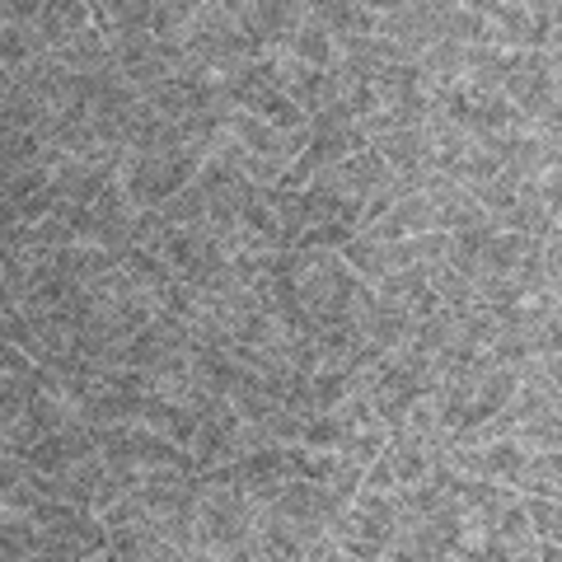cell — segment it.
I'll use <instances>...</instances> for the list:
<instances>
[{"instance_id":"obj_1","label":"cell","mask_w":562,"mask_h":562,"mask_svg":"<svg viewBox=\"0 0 562 562\" xmlns=\"http://www.w3.org/2000/svg\"><path fill=\"white\" fill-rule=\"evenodd\" d=\"M502 94L535 122V132L558 136V47H516Z\"/></svg>"},{"instance_id":"obj_2","label":"cell","mask_w":562,"mask_h":562,"mask_svg":"<svg viewBox=\"0 0 562 562\" xmlns=\"http://www.w3.org/2000/svg\"><path fill=\"white\" fill-rule=\"evenodd\" d=\"M202 160H206V150H198V146L165 150V155L127 150V155H122V165H117V183H122V192H127V202L136 211H155L202 169Z\"/></svg>"},{"instance_id":"obj_3","label":"cell","mask_w":562,"mask_h":562,"mask_svg":"<svg viewBox=\"0 0 562 562\" xmlns=\"http://www.w3.org/2000/svg\"><path fill=\"white\" fill-rule=\"evenodd\" d=\"M225 136L239 140V146L249 150L258 165H268L277 179H281V169H286L295 155L305 150L310 127L286 132V127H272V122H262V117H254V113H244V109H231V113H225Z\"/></svg>"},{"instance_id":"obj_4","label":"cell","mask_w":562,"mask_h":562,"mask_svg":"<svg viewBox=\"0 0 562 562\" xmlns=\"http://www.w3.org/2000/svg\"><path fill=\"white\" fill-rule=\"evenodd\" d=\"M390 173H394V169L384 165L380 155H375V146L366 140L361 150H351V155H342L338 165H328V169L319 173V183L338 188V192H347V198H357V202L366 206V198H371V192H375L384 179H390ZM310 183H314V179H310Z\"/></svg>"},{"instance_id":"obj_5","label":"cell","mask_w":562,"mask_h":562,"mask_svg":"<svg viewBox=\"0 0 562 562\" xmlns=\"http://www.w3.org/2000/svg\"><path fill=\"white\" fill-rule=\"evenodd\" d=\"M113 179H117V169H113V165L76 160V155H57V160H52V188H57V202L90 206Z\"/></svg>"},{"instance_id":"obj_6","label":"cell","mask_w":562,"mask_h":562,"mask_svg":"<svg viewBox=\"0 0 562 562\" xmlns=\"http://www.w3.org/2000/svg\"><path fill=\"white\" fill-rule=\"evenodd\" d=\"M301 206H305V225H347V231H361V202L319 179L301 188Z\"/></svg>"},{"instance_id":"obj_7","label":"cell","mask_w":562,"mask_h":562,"mask_svg":"<svg viewBox=\"0 0 562 562\" xmlns=\"http://www.w3.org/2000/svg\"><path fill=\"white\" fill-rule=\"evenodd\" d=\"M244 10H249V20L268 47H281L305 24V0H244Z\"/></svg>"},{"instance_id":"obj_8","label":"cell","mask_w":562,"mask_h":562,"mask_svg":"<svg viewBox=\"0 0 562 562\" xmlns=\"http://www.w3.org/2000/svg\"><path fill=\"white\" fill-rule=\"evenodd\" d=\"M90 0H43L38 5V20H33V29L43 33V43L47 47H57L66 43L70 33H80V29H90Z\"/></svg>"},{"instance_id":"obj_9","label":"cell","mask_w":562,"mask_h":562,"mask_svg":"<svg viewBox=\"0 0 562 562\" xmlns=\"http://www.w3.org/2000/svg\"><path fill=\"white\" fill-rule=\"evenodd\" d=\"M52 57H57L66 70H103V66H113V47H109V38L90 24V29H80V33H70L66 43H57L52 47Z\"/></svg>"},{"instance_id":"obj_10","label":"cell","mask_w":562,"mask_h":562,"mask_svg":"<svg viewBox=\"0 0 562 562\" xmlns=\"http://www.w3.org/2000/svg\"><path fill=\"white\" fill-rule=\"evenodd\" d=\"M117 268L127 272L140 291H150V295H160L169 281H173L169 262L155 254V249H140V244H122V249H117Z\"/></svg>"},{"instance_id":"obj_11","label":"cell","mask_w":562,"mask_h":562,"mask_svg":"<svg viewBox=\"0 0 562 562\" xmlns=\"http://www.w3.org/2000/svg\"><path fill=\"white\" fill-rule=\"evenodd\" d=\"M61 150H52L43 146V136L38 132H0V173H10V169H33V165H47L57 160Z\"/></svg>"},{"instance_id":"obj_12","label":"cell","mask_w":562,"mask_h":562,"mask_svg":"<svg viewBox=\"0 0 562 562\" xmlns=\"http://www.w3.org/2000/svg\"><path fill=\"white\" fill-rule=\"evenodd\" d=\"M43 549V530L33 516H20V512H5L0 516V558L14 562V558H38Z\"/></svg>"},{"instance_id":"obj_13","label":"cell","mask_w":562,"mask_h":562,"mask_svg":"<svg viewBox=\"0 0 562 562\" xmlns=\"http://www.w3.org/2000/svg\"><path fill=\"white\" fill-rule=\"evenodd\" d=\"M281 52H291V57H301V61L319 66V70L338 61V47H333V33H328V29H319L314 20H305L301 29H295L291 38L281 43Z\"/></svg>"},{"instance_id":"obj_14","label":"cell","mask_w":562,"mask_h":562,"mask_svg":"<svg viewBox=\"0 0 562 562\" xmlns=\"http://www.w3.org/2000/svg\"><path fill=\"white\" fill-rule=\"evenodd\" d=\"M38 52H47V43L33 24H0V66L20 70L24 61L38 57Z\"/></svg>"},{"instance_id":"obj_15","label":"cell","mask_w":562,"mask_h":562,"mask_svg":"<svg viewBox=\"0 0 562 562\" xmlns=\"http://www.w3.org/2000/svg\"><path fill=\"white\" fill-rule=\"evenodd\" d=\"M516 492H539V497H558V450H530L525 469L516 479Z\"/></svg>"},{"instance_id":"obj_16","label":"cell","mask_w":562,"mask_h":562,"mask_svg":"<svg viewBox=\"0 0 562 562\" xmlns=\"http://www.w3.org/2000/svg\"><path fill=\"white\" fill-rule=\"evenodd\" d=\"M520 512L530 520V535L543 543H558L562 535V516H558V497H539V492H520Z\"/></svg>"},{"instance_id":"obj_17","label":"cell","mask_w":562,"mask_h":562,"mask_svg":"<svg viewBox=\"0 0 562 562\" xmlns=\"http://www.w3.org/2000/svg\"><path fill=\"white\" fill-rule=\"evenodd\" d=\"M464 5H469V10H479V14H492V10L502 5V0H464Z\"/></svg>"}]
</instances>
